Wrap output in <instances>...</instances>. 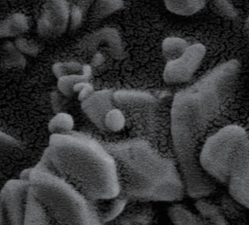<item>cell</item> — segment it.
<instances>
[{
  "mask_svg": "<svg viewBox=\"0 0 249 225\" xmlns=\"http://www.w3.org/2000/svg\"><path fill=\"white\" fill-rule=\"evenodd\" d=\"M79 3H81V4H89V3H90V2H92L93 0H77Z\"/></svg>",
  "mask_w": 249,
  "mask_h": 225,
  "instance_id": "31",
  "label": "cell"
},
{
  "mask_svg": "<svg viewBox=\"0 0 249 225\" xmlns=\"http://www.w3.org/2000/svg\"><path fill=\"white\" fill-rule=\"evenodd\" d=\"M83 47L89 50L101 48L116 59H121L124 56L122 39L114 28H102L92 33L83 42Z\"/></svg>",
  "mask_w": 249,
  "mask_h": 225,
  "instance_id": "12",
  "label": "cell"
},
{
  "mask_svg": "<svg viewBox=\"0 0 249 225\" xmlns=\"http://www.w3.org/2000/svg\"><path fill=\"white\" fill-rule=\"evenodd\" d=\"M123 6V0H95L92 13L97 18H105L121 10Z\"/></svg>",
  "mask_w": 249,
  "mask_h": 225,
  "instance_id": "23",
  "label": "cell"
},
{
  "mask_svg": "<svg viewBox=\"0 0 249 225\" xmlns=\"http://www.w3.org/2000/svg\"><path fill=\"white\" fill-rule=\"evenodd\" d=\"M113 100L115 103L122 105L146 104L154 102L155 97L146 92L122 90L113 93Z\"/></svg>",
  "mask_w": 249,
  "mask_h": 225,
  "instance_id": "15",
  "label": "cell"
},
{
  "mask_svg": "<svg viewBox=\"0 0 249 225\" xmlns=\"http://www.w3.org/2000/svg\"><path fill=\"white\" fill-rule=\"evenodd\" d=\"M20 147V142L18 139L0 131V169L4 158L8 154L14 152L16 149H19Z\"/></svg>",
  "mask_w": 249,
  "mask_h": 225,
  "instance_id": "24",
  "label": "cell"
},
{
  "mask_svg": "<svg viewBox=\"0 0 249 225\" xmlns=\"http://www.w3.org/2000/svg\"><path fill=\"white\" fill-rule=\"evenodd\" d=\"M206 0H163L165 7L172 13L181 16H190L198 12Z\"/></svg>",
  "mask_w": 249,
  "mask_h": 225,
  "instance_id": "16",
  "label": "cell"
},
{
  "mask_svg": "<svg viewBox=\"0 0 249 225\" xmlns=\"http://www.w3.org/2000/svg\"><path fill=\"white\" fill-rule=\"evenodd\" d=\"M205 56V47L200 43L189 45L182 56L168 60L163 69V80L167 84H183L190 81L200 66Z\"/></svg>",
  "mask_w": 249,
  "mask_h": 225,
  "instance_id": "8",
  "label": "cell"
},
{
  "mask_svg": "<svg viewBox=\"0 0 249 225\" xmlns=\"http://www.w3.org/2000/svg\"><path fill=\"white\" fill-rule=\"evenodd\" d=\"M126 201L127 199L125 197L120 196L110 199V203L105 208L102 207L99 210H97L101 223H108L114 220L116 217H118L124 210L126 205Z\"/></svg>",
  "mask_w": 249,
  "mask_h": 225,
  "instance_id": "18",
  "label": "cell"
},
{
  "mask_svg": "<svg viewBox=\"0 0 249 225\" xmlns=\"http://www.w3.org/2000/svg\"><path fill=\"white\" fill-rule=\"evenodd\" d=\"M14 44L21 54H25L27 56H35L39 52V47L36 42L23 37L17 38Z\"/></svg>",
  "mask_w": 249,
  "mask_h": 225,
  "instance_id": "26",
  "label": "cell"
},
{
  "mask_svg": "<svg viewBox=\"0 0 249 225\" xmlns=\"http://www.w3.org/2000/svg\"><path fill=\"white\" fill-rule=\"evenodd\" d=\"M44 205L34 196L29 188L24 213L23 225H53Z\"/></svg>",
  "mask_w": 249,
  "mask_h": 225,
  "instance_id": "13",
  "label": "cell"
},
{
  "mask_svg": "<svg viewBox=\"0 0 249 225\" xmlns=\"http://www.w3.org/2000/svg\"><path fill=\"white\" fill-rule=\"evenodd\" d=\"M104 125H105V129L113 131H118L124 128V117L119 109L113 108L107 113L105 117Z\"/></svg>",
  "mask_w": 249,
  "mask_h": 225,
  "instance_id": "25",
  "label": "cell"
},
{
  "mask_svg": "<svg viewBox=\"0 0 249 225\" xmlns=\"http://www.w3.org/2000/svg\"><path fill=\"white\" fill-rule=\"evenodd\" d=\"M93 93H94V91H93L92 86H91L89 83L86 82V83L84 84L82 90L78 93V94H79L78 98H79V100L82 102V101H84L85 99H87L89 95H91Z\"/></svg>",
  "mask_w": 249,
  "mask_h": 225,
  "instance_id": "28",
  "label": "cell"
},
{
  "mask_svg": "<svg viewBox=\"0 0 249 225\" xmlns=\"http://www.w3.org/2000/svg\"><path fill=\"white\" fill-rule=\"evenodd\" d=\"M113 93L114 92L110 90L97 91L81 103L82 110L86 115L92 123L101 129H105V117L107 113L114 108Z\"/></svg>",
  "mask_w": 249,
  "mask_h": 225,
  "instance_id": "11",
  "label": "cell"
},
{
  "mask_svg": "<svg viewBox=\"0 0 249 225\" xmlns=\"http://www.w3.org/2000/svg\"><path fill=\"white\" fill-rule=\"evenodd\" d=\"M239 70L240 63L236 59L228 60L173 97L170 111L172 142L191 198H204L214 190L211 178L199 165L197 149L206 129L231 91Z\"/></svg>",
  "mask_w": 249,
  "mask_h": 225,
  "instance_id": "1",
  "label": "cell"
},
{
  "mask_svg": "<svg viewBox=\"0 0 249 225\" xmlns=\"http://www.w3.org/2000/svg\"><path fill=\"white\" fill-rule=\"evenodd\" d=\"M188 47V42L180 37H167L161 44L162 54L168 60L175 59L182 56Z\"/></svg>",
  "mask_w": 249,
  "mask_h": 225,
  "instance_id": "17",
  "label": "cell"
},
{
  "mask_svg": "<svg viewBox=\"0 0 249 225\" xmlns=\"http://www.w3.org/2000/svg\"><path fill=\"white\" fill-rule=\"evenodd\" d=\"M49 160L81 187L91 200L119 196L121 185L112 154L94 139L76 132L51 134L45 150Z\"/></svg>",
  "mask_w": 249,
  "mask_h": 225,
  "instance_id": "2",
  "label": "cell"
},
{
  "mask_svg": "<svg viewBox=\"0 0 249 225\" xmlns=\"http://www.w3.org/2000/svg\"><path fill=\"white\" fill-rule=\"evenodd\" d=\"M5 56L2 60L3 66L7 69L23 68L26 65V59L23 55L16 48L12 42H7L4 46Z\"/></svg>",
  "mask_w": 249,
  "mask_h": 225,
  "instance_id": "20",
  "label": "cell"
},
{
  "mask_svg": "<svg viewBox=\"0 0 249 225\" xmlns=\"http://www.w3.org/2000/svg\"><path fill=\"white\" fill-rule=\"evenodd\" d=\"M69 14L66 0H47L38 19V33L48 38L61 35L67 28Z\"/></svg>",
  "mask_w": 249,
  "mask_h": 225,
  "instance_id": "10",
  "label": "cell"
},
{
  "mask_svg": "<svg viewBox=\"0 0 249 225\" xmlns=\"http://www.w3.org/2000/svg\"><path fill=\"white\" fill-rule=\"evenodd\" d=\"M198 213H195L181 204L172 205L168 208V216L174 225H228L220 208L204 200L197 199L195 204Z\"/></svg>",
  "mask_w": 249,
  "mask_h": 225,
  "instance_id": "7",
  "label": "cell"
},
{
  "mask_svg": "<svg viewBox=\"0 0 249 225\" xmlns=\"http://www.w3.org/2000/svg\"><path fill=\"white\" fill-rule=\"evenodd\" d=\"M102 225H103V224H102Z\"/></svg>",
  "mask_w": 249,
  "mask_h": 225,
  "instance_id": "33",
  "label": "cell"
},
{
  "mask_svg": "<svg viewBox=\"0 0 249 225\" xmlns=\"http://www.w3.org/2000/svg\"><path fill=\"white\" fill-rule=\"evenodd\" d=\"M74 127V120L72 116L65 112L56 113L51 119L48 129L52 134H59L70 132Z\"/></svg>",
  "mask_w": 249,
  "mask_h": 225,
  "instance_id": "19",
  "label": "cell"
},
{
  "mask_svg": "<svg viewBox=\"0 0 249 225\" xmlns=\"http://www.w3.org/2000/svg\"><path fill=\"white\" fill-rule=\"evenodd\" d=\"M90 73H84V74H70L65 75L58 78L57 81V88L58 91L64 96H71L74 94L73 89L77 83L88 81L89 78Z\"/></svg>",
  "mask_w": 249,
  "mask_h": 225,
  "instance_id": "21",
  "label": "cell"
},
{
  "mask_svg": "<svg viewBox=\"0 0 249 225\" xmlns=\"http://www.w3.org/2000/svg\"><path fill=\"white\" fill-rule=\"evenodd\" d=\"M227 183L231 197L249 208V137L235 148L229 166Z\"/></svg>",
  "mask_w": 249,
  "mask_h": 225,
  "instance_id": "6",
  "label": "cell"
},
{
  "mask_svg": "<svg viewBox=\"0 0 249 225\" xmlns=\"http://www.w3.org/2000/svg\"><path fill=\"white\" fill-rule=\"evenodd\" d=\"M30 188L29 180H8L0 191V203L3 206L8 225H23L26 198Z\"/></svg>",
  "mask_w": 249,
  "mask_h": 225,
  "instance_id": "9",
  "label": "cell"
},
{
  "mask_svg": "<svg viewBox=\"0 0 249 225\" xmlns=\"http://www.w3.org/2000/svg\"><path fill=\"white\" fill-rule=\"evenodd\" d=\"M56 172L44 152L37 165L23 170L20 178L29 180L30 190L57 225H102L91 199Z\"/></svg>",
  "mask_w": 249,
  "mask_h": 225,
  "instance_id": "4",
  "label": "cell"
},
{
  "mask_svg": "<svg viewBox=\"0 0 249 225\" xmlns=\"http://www.w3.org/2000/svg\"><path fill=\"white\" fill-rule=\"evenodd\" d=\"M0 225H8L5 211H4V208H3V206L1 203H0Z\"/></svg>",
  "mask_w": 249,
  "mask_h": 225,
  "instance_id": "29",
  "label": "cell"
},
{
  "mask_svg": "<svg viewBox=\"0 0 249 225\" xmlns=\"http://www.w3.org/2000/svg\"><path fill=\"white\" fill-rule=\"evenodd\" d=\"M248 136L237 125H229L210 135L199 151L198 162L203 171L219 182L227 183L228 166L237 145Z\"/></svg>",
  "mask_w": 249,
  "mask_h": 225,
  "instance_id": "5",
  "label": "cell"
},
{
  "mask_svg": "<svg viewBox=\"0 0 249 225\" xmlns=\"http://www.w3.org/2000/svg\"><path fill=\"white\" fill-rule=\"evenodd\" d=\"M246 23H247V26L249 27V19H248V20H247V22H246Z\"/></svg>",
  "mask_w": 249,
  "mask_h": 225,
  "instance_id": "32",
  "label": "cell"
},
{
  "mask_svg": "<svg viewBox=\"0 0 249 225\" xmlns=\"http://www.w3.org/2000/svg\"><path fill=\"white\" fill-rule=\"evenodd\" d=\"M120 185L131 197L149 201L181 200L185 183L173 162L143 140H129L109 147Z\"/></svg>",
  "mask_w": 249,
  "mask_h": 225,
  "instance_id": "3",
  "label": "cell"
},
{
  "mask_svg": "<svg viewBox=\"0 0 249 225\" xmlns=\"http://www.w3.org/2000/svg\"><path fill=\"white\" fill-rule=\"evenodd\" d=\"M215 8L218 10L220 15L228 19H234L237 13L234 7L229 2V0H214Z\"/></svg>",
  "mask_w": 249,
  "mask_h": 225,
  "instance_id": "27",
  "label": "cell"
},
{
  "mask_svg": "<svg viewBox=\"0 0 249 225\" xmlns=\"http://www.w3.org/2000/svg\"><path fill=\"white\" fill-rule=\"evenodd\" d=\"M114 225H131V223L129 222L128 219L123 218V219H120L119 221H117Z\"/></svg>",
  "mask_w": 249,
  "mask_h": 225,
  "instance_id": "30",
  "label": "cell"
},
{
  "mask_svg": "<svg viewBox=\"0 0 249 225\" xmlns=\"http://www.w3.org/2000/svg\"><path fill=\"white\" fill-rule=\"evenodd\" d=\"M28 19L21 13H15L0 22V38L16 37L28 30Z\"/></svg>",
  "mask_w": 249,
  "mask_h": 225,
  "instance_id": "14",
  "label": "cell"
},
{
  "mask_svg": "<svg viewBox=\"0 0 249 225\" xmlns=\"http://www.w3.org/2000/svg\"><path fill=\"white\" fill-rule=\"evenodd\" d=\"M53 74L58 78L70 75V74H84L90 73V67L88 65H82L76 61H67V62H57L53 66Z\"/></svg>",
  "mask_w": 249,
  "mask_h": 225,
  "instance_id": "22",
  "label": "cell"
}]
</instances>
